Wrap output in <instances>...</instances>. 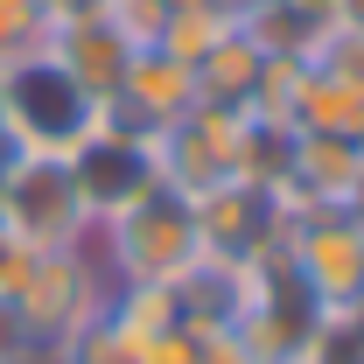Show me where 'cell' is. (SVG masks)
Listing matches in <instances>:
<instances>
[{
    "label": "cell",
    "instance_id": "obj_1",
    "mask_svg": "<svg viewBox=\"0 0 364 364\" xmlns=\"http://www.w3.org/2000/svg\"><path fill=\"white\" fill-rule=\"evenodd\" d=\"M91 252L112 287H176L182 273L203 259V231H196V203L176 196L168 182H154L127 210H112L91 231Z\"/></svg>",
    "mask_w": 364,
    "mask_h": 364
},
{
    "label": "cell",
    "instance_id": "obj_2",
    "mask_svg": "<svg viewBox=\"0 0 364 364\" xmlns=\"http://www.w3.org/2000/svg\"><path fill=\"white\" fill-rule=\"evenodd\" d=\"M98 119H105V105H91L49 63V49H28V56L0 63V127L14 134L21 154H70Z\"/></svg>",
    "mask_w": 364,
    "mask_h": 364
},
{
    "label": "cell",
    "instance_id": "obj_3",
    "mask_svg": "<svg viewBox=\"0 0 364 364\" xmlns=\"http://www.w3.org/2000/svg\"><path fill=\"white\" fill-rule=\"evenodd\" d=\"M105 301H112V280H105V267H98L91 245L36 252L28 280L7 294V309H14V322H21V336L36 343V358H49L63 336H77L91 316H105Z\"/></svg>",
    "mask_w": 364,
    "mask_h": 364
},
{
    "label": "cell",
    "instance_id": "obj_4",
    "mask_svg": "<svg viewBox=\"0 0 364 364\" xmlns=\"http://www.w3.org/2000/svg\"><path fill=\"white\" fill-rule=\"evenodd\" d=\"M287 267L301 273L322 316H343L364 294V218L343 203H294L287 210Z\"/></svg>",
    "mask_w": 364,
    "mask_h": 364
},
{
    "label": "cell",
    "instance_id": "obj_5",
    "mask_svg": "<svg viewBox=\"0 0 364 364\" xmlns=\"http://www.w3.org/2000/svg\"><path fill=\"white\" fill-rule=\"evenodd\" d=\"M0 225L14 231L28 252L91 245V210H85V189L70 176V161L63 154H21L7 189H0Z\"/></svg>",
    "mask_w": 364,
    "mask_h": 364
},
{
    "label": "cell",
    "instance_id": "obj_6",
    "mask_svg": "<svg viewBox=\"0 0 364 364\" xmlns=\"http://www.w3.org/2000/svg\"><path fill=\"white\" fill-rule=\"evenodd\" d=\"M70 176H77V189H85V210H91V231L105 225L112 210H127L134 196H147L154 189V147H147V134H134V127H119L112 112L91 127L70 154Z\"/></svg>",
    "mask_w": 364,
    "mask_h": 364
},
{
    "label": "cell",
    "instance_id": "obj_7",
    "mask_svg": "<svg viewBox=\"0 0 364 364\" xmlns=\"http://www.w3.org/2000/svg\"><path fill=\"white\" fill-rule=\"evenodd\" d=\"M43 49H49V63L85 91L91 105H112V98H119L127 56H134V43L112 28V14H105L98 0L70 7V14H56V21H49V36H43Z\"/></svg>",
    "mask_w": 364,
    "mask_h": 364
},
{
    "label": "cell",
    "instance_id": "obj_8",
    "mask_svg": "<svg viewBox=\"0 0 364 364\" xmlns=\"http://www.w3.org/2000/svg\"><path fill=\"white\" fill-rule=\"evenodd\" d=\"M189 105H196V70L176 63L168 49H134L127 56V77H119V98L105 112L119 127H134V134H161V127H176Z\"/></svg>",
    "mask_w": 364,
    "mask_h": 364
},
{
    "label": "cell",
    "instance_id": "obj_9",
    "mask_svg": "<svg viewBox=\"0 0 364 364\" xmlns=\"http://www.w3.org/2000/svg\"><path fill=\"white\" fill-rule=\"evenodd\" d=\"M329 28H336V7L329 0H273V7H259L245 21V36L259 43V56H280V63H316Z\"/></svg>",
    "mask_w": 364,
    "mask_h": 364
},
{
    "label": "cell",
    "instance_id": "obj_10",
    "mask_svg": "<svg viewBox=\"0 0 364 364\" xmlns=\"http://www.w3.org/2000/svg\"><path fill=\"white\" fill-rule=\"evenodd\" d=\"M259 70H267L259 43H252L245 28H231L225 43H218L203 63H196V98H210V105H252V91H259Z\"/></svg>",
    "mask_w": 364,
    "mask_h": 364
},
{
    "label": "cell",
    "instance_id": "obj_11",
    "mask_svg": "<svg viewBox=\"0 0 364 364\" xmlns=\"http://www.w3.org/2000/svg\"><path fill=\"white\" fill-rule=\"evenodd\" d=\"M294 134H336V140H364V98L343 91L336 77H322L309 63L301 98H294Z\"/></svg>",
    "mask_w": 364,
    "mask_h": 364
},
{
    "label": "cell",
    "instance_id": "obj_12",
    "mask_svg": "<svg viewBox=\"0 0 364 364\" xmlns=\"http://www.w3.org/2000/svg\"><path fill=\"white\" fill-rule=\"evenodd\" d=\"M49 364H140V336L119 329L112 309H105V316H91L77 336H63V343L49 350Z\"/></svg>",
    "mask_w": 364,
    "mask_h": 364
},
{
    "label": "cell",
    "instance_id": "obj_13",
    "mask_svg": "<svg viewBox=\"0 0 364 364\" xmlns=\"http://www.w3.org/2000/svg\"><path fill=\"white\" fill-rule=\"evenodd\" d=\"M225 36H231V21H225V14H210V7H176L154 49H168L176 63H189V70H196V63H203L210 49L225 43Z\"/></svg>",
    "mask_w": 364,
    "mask_h": 364
},
{
    "label": "cell",
    "instance_id": "obj_14",
    "mask_svg": "<svg viewBox=\"0 0 364 364\" xmlns=\"http://www.w3.org/2000/svg\"><path fill=\"white\" fill-rule=\"evenodd\" d=\"M43 36H49V7L43 0H0V63L43 49Z\"/></svg>",
    "mask_w": 364,
    "mask_h": 364
},
{
    "label": "cell",
    "instance_id": "obj_15",
    "mask_svg": "<svg viewBox=\"0 0 364 364\" xmlns=\"http://www.w3.org/2000/svg\"><path fill=\"white\" fill-rule=\"evenodd\" d=\"M316 70H322V77H336L343 91H358V98H364V28L336 21V28H329V43L316 49Z\"/></svg>",
    "mask_w": 364,
    "mask_h": 364
},
{
    "label": "cell",
    "instance_id": "obj_16",
    "mask_svg": "<svg viewBox=\"0 0 364 364\" xmlns=\"http://www.w3.org/2000/svg\"><path fill=\"white\" fill-rule=\"evenodd\" d=\"M98 7L112 14V28H119L134 49H154V43H161V28H168V14H176L168 0H98Z\"/></svg>",
    "mask_w": 364,
    "mask_h": 364
},
{
    "label": "cell",
    "instance_id": "obj_17",
    "mask_svg": "<svg viewBox=\"0 0 364 364\" xmlns=\"http://www.w3.org/2000/svg\"><path fill=\"white\" fill-rule=\"evenodd\" d=\"M196 350H203V336L189 322H168V329L140 336V364H196Z\"/></svg>",
    "mask_w": 364,
    "mask_h": 364
},
{
    "label": "cell",
    "instance_id": "obj_18",
    "mask_svg": "<svg viewBox=\"0 0 364 364\" xmlns=\"http://www.w3.org/2000/svg\"><path fill=\"white\" fill-rule=\"evenodd\" d=\"M28 267H36V252H28V245H21L14 231L0 225V301H7V294H14L21 280H28Z\"/></svg>",
    "mask_w": 364,
    "mask_h": 364
},
{
    "label": "cell",
    "instance_id": "obj_19",
    "mask_svg": "<svg viewBox=\"0 0 364 364\" xmlns=\"http://www.w3.org/2000/svg\"><path fill=\"white\" fill-rule=\"evenodd\" d=\"M196 364H259V358H252V350L238 343V329H218V336H203Z\"/></svg>",
    "mask_w": 364,
    "mask_h": 364
},
{
    "label": "cell",
    "instance_id": "obj_20",
    "mask_svg": "<svg viewBox=\"0 0 364 364\" xmlns=\"http://www.w3.org/2000/svg\"><path fill=\"white\" fill-rule=\"evenodd\" d=\"M203 7H210V14H225L231 28H245V21H252L259 7H273V0H203Z\"/></svg>",
    "mask_w": 364,
    "mask_h": 364
},
{
    "label": "cell",
    "instance_id": "obj_21",
    "mask_svg": "<svg viewBox=\"0 0 364 364\" xmlns=\"http://www.w3.org/2000/svg\"><path fill=\"white\" fill-rule=\"evenodd\" d=\"M336 7V21H350V28H364V0H329Z\"/></svg>",
    "mask_w": 364,
    "mask_h": 364
},
{
    "label": "cell",
    "instance_id": "obj_22",
    "mask_svg": "<svg viewBox=\"0 0 364 364\" xmlns=\"http://www.w3.org/2000/svg\"><path fill=\"white\" fill-rule=\"evenodd\" d=\"M343 322H350V329H358V336H364V294H358V301H350V309H343Z\"/></svg>",
    "mask_w": 364,
    "mask_h": 364
},
{
    "label": "cell",
    "instance_id": "obj_23",
    "mask_svg": "<svg viewBox=\"0 0 364 364\" xmlns=\"http://www.w3.org/2000/svg\"><path fill=\"white\" fill-rule=\"evenodd\" d=\"M49 7V21H56V14H70V7H85V0H43Z\"/></svg>",
    "mask_w": 364,
    "mask_h": 364
}]
</instances>
